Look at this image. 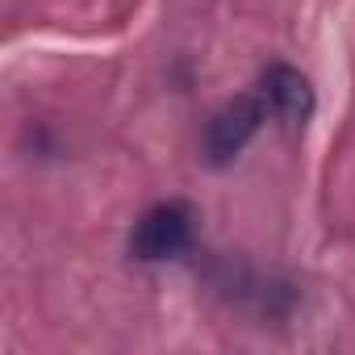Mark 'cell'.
Instances as JSON below:
<instances>
[{
  "label": "cell",
  "instance_id": "obj_1",
  "mask_svg": "<svg viewBox=\"0 0 355 355\" xmlns=\"http://www.w3.org/2000/svg\"><path fill=\"white\" fill-rule=\"evenodd\" d=\"M193 209L184 201H163L155 209H146L130 234V255L142 263H163L175 259L193 247Z\"/></svg>",
  "mask_w": 355,
  "mask_h": 355
},
{
  "label": "cell",
  "instance_id": "obj_2",
  "mask_svg": "<svg viewBox=\"0 0 355 355\" xmlns=\"http://www.w3.org/2000/svg\"><path fill=\"white\" fill-rule=\"evenodd\" d=\"M263 117H268V105H263L259 88H255V92H243V96H234V101H226V105L205 121V155H209V163H214V167L230 163V159L255 138V130L263 125Z\"/></svg>",
  "mask_w": 355,
  "mask_h": 355
},
{
  "label": "cell",
  "instance_id": "obj_3",
  "mask_svg": "<svg viewBox=\"0 0 355 355\" xmlns=\"http://www.w3.org/2000/svg\"><path fill=\"white\" fill-rule=\"evenodd\" d=\"M259 96L268 105V117H276L284 125H301L313 113V88H309V80L297 67H288V63H272L259 76Z\"/></svg>",
  "mask_w": 355,
  "mask_h": 355
}]
</instances>
